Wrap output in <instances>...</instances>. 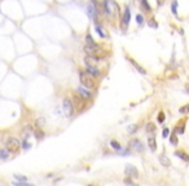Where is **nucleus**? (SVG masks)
<instances>
[{
	"label": "nucleus",
	"mask_w": 189,
	"mask_h": 186,
	"mask_svg": "<svg viewBox=\"0 0 189 186\" xmlns=\"http://www.w3.org/2000/svg\"><path fill=\"white\" fill-rule=\"evenodd\" d=\"M117 9H118V5L113 0H104L102 1V11L108 17H113L115 14Z\"/></svg>",
	"instance_id": "1"
},
{
	"label": "nucleus",
	"mask_w": 189,
	"mask_h": 186,
	"mask_svg": "<svg viewBox=\"0 0 189 186\" xmlns=\"http://www.w3.org/2000/svg\"><path fill=\"white\" fill-rule=\"evenodd\" d=\"M79 79H80V83L83 84L86 88L88 89H93L95 87H96V83H95V79L92 78V75H90V74L84 73V71H82V73L79 74Z\"/></svg>",
	"instance_id": "2"
},
{
	"label": "nucleus",
	"mask_w": 189,
	"mask_h": 186,
	"mask_svg": "<svg viewBox=\"0 0 189 186\" xmlns=\"http://www.w3.org/2000/svg\"><path fill=\"white\" fill-rule=\"evenodd\" d=\"M5 147L8 149V151H9L11 154H16L18 150H20L21 144H20V141H18L17 138L9 137V138L7 140V142H5Z\"/></svg>",
	"instance_id": "3"
},
{
	"label": "nucleus",
	"mask_w": 189,
	"mask_h": 186,
	"mask_svg": "<svg viewBox=\"0 0 189 186\" xmlns=\"http://www.w3.org/2000/svg\"><path fill=\"white\" fill-rule=\"evenodd\" d=\"M62 110H64V114L68 118H70L74 113V105L71 104V101L69 98H64L62 101Z\"/></svg>",
	"instance_id": "4"
},
{
	"label": "nucleus",
	"mask_w": 189,
	"mask_h": 186,
	"mask_svg": "<svg viewBox=\"0 0 189 186\" xmlns=\"http://www.w3.org/2000/svg\"><path fill=\"white\" fill-rule=\"evenodd\" d=\"M83 51L86 52L88 56H97L99 52H101V49L99 48V45H90V44H86L83 46Z\"/></svg>",
	"instance_id": "5"
},
{
	"label": "nucleus",
	"mask_w": 189,
	"mask_h": 186,
	"mask_svg": "<svg viewBox=\"0 0 189 186\" xmlns=\"http://www.w3.org/2000/svg\"><path fill=\"white\" fill-rule=\"evenodd\" d=\"M73 102H74V106L78 108V110H83L84 107V98H82L79 96V93H73Z\"/></svg>",
	"instance_id": "6"
},
{
	"label": "nucleus",
	"mask_w": 189,
	"mask_h": 186,
	"mask_svg": "<svg viewBox=\"0 0 189 186\" xmlns=\"http://www.w3.org/2000/svg\"><path fill=\"white\" fill-rule=\"evenodd\" d=\"M130 20H131V12H130V8L126 7V8H124V13H123V18H122V29H123V30H127L128 23H130Z\"/></svg>",
	"instance_id": "7"
},
{
	"label": "nucleus",
	"mask_w": 189,
	"mask_h": 186,
	"mask_svg": "<svg viewBox=\"0 0 189 186\" xmlns=\"http://www.w3.org/2000/svg\"><path fill=\"white\" fill-rule=\"evenodd\" d=\"M130 149H132L134 151H143L144 150V145L141 144V141L140 140H137V138H134V140H131L130 141Z\"/></svg>",
	"instance_id": "8"
},
{
	"label": "nucleus",
	"mask_w": 189,
	"mask_h": 186,
	"mask_svg": "<svg viewBox=\"0 0 189 186\" xmlns=\"http://www.w3.org/2000/svg\"><path fill=\"white\" fill-rule=\"evenodd\" d=\"M78 93H79V96H80L82 98H84V100H88V98L92 97V93L88 91V88H86L84 85L78 88Z\"/></svg>",
	"instance_id": "9"
},
{
	"label": "nucleus",
	"mask_w": 189,
	"mask_h": 186,
	"mask_svg": "<svg viewBox=\"0 0 189 186\" xmlns=\"http://www.w3.org/2000/svg\"><path fill=\"white\" fill-rule=\"evenodd\" d=\"M124 173H126V176H128V177H137L139 176V170L135 168L134 166H127L126 167Z\"/></svg>",
	"instance_id": "10"
},
{
	"label": "nucleus",
	"mask_w": 189,
	"mask_h": 186,
	"mask_svg": "<svg viewBox=\"0 0 189 186\" xmlns=\"http://www.w3.org/2000/svg\"><path fill=\"white\" fill-rule=\"evenodd\" d=\"M84 62H86L87 66H96L97 62H99V57H97V56H88L87 54Z\"/></svg>",
	"instance_id": "11"
},
{
	"label": "nucleus",
	"mask_w": 189,
	"mask_h": 186,
	"mask_svg": "<svg viewBox=\"0 0 189 186\" xmlns=\"http://www.w3.org/2000/svg\"><path fill=\"white\" fill-rule=\"evenodd\" d=\"M87 73L90 74V75H92V76H100L101 71L97 69L96 66H87Z\"/></svg>",
	"instance_id": "12"
},
{
	"label": "nucleus",
	"mask_w": 189,
	"mask_h": 186,
	"mask_svg": "<svg viewBox=\"0 0 189 186\" xmlns=\"http://www.w3.org/2000/svg\"><path fill=\"white\" fill-rule=\"evenodd\" d=\"M148 146H149V149L152 151H156V149H157V141H156V138H154L153 136H150V137L148 138Z\"/></svg>",
	"instance_id": "13"
},
{
	"label": "nucleus",
	"mask_w": 189,
	"mask_h": 186,
	"mask_svg": "<svg viewBox=\"0 0 189 186\" xmlns=\"http://www.w3.org/2000/svg\"><path fill=\"white\" fill-rule=\"evenodd\" d=\"M159 163L162 164L163 167H170L171 166V160H170L166 155H159Z\"/></svg>",
	"instance_id": "14"
},
{
	"label": "nucleus",
	"mask_w": 189,
	"mask_h": 186,
	"mask_svg": "<svg viewBox=\"0 0 189 186\" xmlns=\"http://www.w3.org/2000/svg\"><path fill=\"white\" fill-rule=\"evenodd\" d=\"M145 129H146V133L153 135V133H156V131H157V127H156V124H154V123H148L146 127H145Z\"/></svg>",
	"instance_id": "15"
},
{
	"label": "nucleus",
	"mask_w": 189,
	"mask_h": 186,
	"mask_svg": "<svg viewBox=\"0 0 189 186\" xmlns=\"http://www.w3.org/2000/svg\"><path fill=\"white\" fill-rule=\"evenodd\" d=\"M9 151H8V149L5 147V149H1L0 150V159L1 160H5V159H8V156H9Z\"/></svg>",
	"instance_id": "16"
},
{
	"label": "nucleus",
	"mask_w": 189,
	"mask_h": 186,
	"mask_svg": "<svg viewBox=\"0 0 189 186\" xmlns=\"http://www.w3.org/2000/svg\"><path fill=\"white\" fill-rule=\"evenodd\" d=\"M44 124H45V118H44V116H39L35 120V125L38 127V128H42Z\"/></svg>",
	"instance_id": "17"
},
{
	"label": "nucleus",
	"mask_w": 189,
	"mask_h": 186,
	"mask_svg": "<svg viewBox=\"0 0 189 186\" xmlns=\"http://www.w3.org/2000/svg\"><path fill=\"white\" fill-rule=\"evenodd\" d=\"M175 155H176V156H179V158H181V159L185 160V162H189V155L185 154V153H183V151H176Z\"/></svg>",
	"instance_id": "18"
},
{
	"label": "nucleus",
	"mask_w": 189,
	"mask_h": 186,
	"mask_svg": "<svg viewBox=\"0 0 189 186\" xmlns=\"http://www.w3.org/2000/svg\"><path fill=\"white\" fill-rule=\"evenodd\" d=\"M34 136H35V138L36 140H43L44 138V132L42 131V129H35V131H34Z\"/></svg>",
	"instance_id": "19"
},
{
	"label": "nucleus",
	"mask_w": 189,
	"mask_h": 186,
	"mask_svg": "<svg viewBox=\"0 0 189 186\" xmlns=\"http://www.w3.org/2000/svg\"><path fill=\"white\" fill-rule=\"evenodd\" d=\"M130 61H131V63L134 65V66L136 67V69H137L139 71H140V74H144V75H145V74H146V70H145V69H143V67H141L140 65H139V63H136V62H135L134 60H131V58H130Z\"/></svg>",
	"instance_id": "20"
},
{
	"label": "nucleus",
	"mask_w": 189,
	"mask_h": 186,
	"mask_svg": "<svg viewBox=\"0 0 189 186\" xmlns=\"http://www.w3.org/2000/svg\"><path fill=\"white\" fill-rule=\"evenodd\" d=\"M86 42H87V44H90V45H96V43H95V40L92 39V36H91L90 34L86 35Z\"/></svg>",
	"instance_id": "21"
},
{
	"label": "nucleus",
	"mask_w": 189,
	"mask_h": 186,
	"mask_svg": "<svg viewBox=\"0 0 189 186\" xmlns=\"http://www.w3.org/2000/svg\"><path fill=\"white\" fill-rule=\"evenodd\" d=\"M110 145H112V147H113V149H115V150H118V151L122 149L118 141H112V142H110Z\"/></svg>",
	"instance_id": "22"
},
{
	"label": "nucleus",
	"mask_w": 189,
	"mask_h": 186,
	"mask_svg": "<svg viewBox=\"0 0 189 186\" xmlns=\"http://www.w3.org/2000/svg\"><path fill=\"white\" fill-rule=\"evenodd\" d=\"M141 4H143V7L146 9V12H150V11H152V8H150L149 3H148V0H141Z\"/></svg>",
	"instance_id": "23"
},
{
	"label": "nucleus",
	"mask_w": 189,
	"mask_h": 186,
	"mask_svg": "<svg viewBox=\"0 0 189 186\" xmlns=\"http://www.w3.org/2000/svg\"><path fill=\"white\" fill-rule=\"evenodd\" d=\"M170 142H171V145L176 146V145L179 144V140H178V137H176V136H171V137H170Z\"/></svg>",
	"instance_id": "24"
},
{
	"label": "nucleus",
	"mask_w": 189,
	"mask_h": 186,
	"mask_svg": "<svg viewBox=\"0 0 189 186\" xmlns=\"http://www.w3.org/2000/svg\"><path fill=\"white\" fill-rule=\"evenodd\" d=\"M96 31H97V34H99V35L101 36V38H105V34L102 32L101 27H100V26H99V25H97V23H96Z\"/></svg>",
	"instance_id": "25"
},
{
	"label": "nucleus",
	"mask_w": 189,
	"mask_h": 186,
	"mask_svg": "<svg viewBox=\"0 0 189 186\" xmlns=\"http://www.w3.org/2000/svg\"><path fill=\"white\" fill-rule=\"evenodd\" d=\"M158 122H159V123H163V122H165V113H159V115H158Z\"/></svg>",
	"instance_id": "26"
},
{
	"label": "nucleus",
	"mask_w": 189,
	"mask_h": 186,
	"mask_svg": "<svg viewBox=\"0 0 189 186\" xmlns=\"http://www.w3.org/2000/svg\"><path fill=\"white\" fill-rule=\"evenodd\" d=\"M136 21H137V23H139V25L143 23V21H144L143 16H141V14H137V16H136Z\"/></svg>",
	"instance_id": "27"
},
{
	"label": "nucleus",
	"mask_w": 189,
	"mask_h": 186,
	"mask_svg": "<svg viewBox=\"0 0 189 186\" xmlns=\"http://www.w3.org/2000/svg\"><path fill=\"white\" fill-rule=\"evenodd\" d=\"M148 25H149L150 27H158V25L154 22V20H149V22H148Z\"/></svg>",
	"instance_id": "28"
},
{
	"label": "nucleus",
	"mask_w": 189,
	"mask_h": 186,
	"mask_svg": "<svg viewBox=\"0 0 189 186\" xmlns=\"http://www.w3.org/2000/svg\"><path fill=\"white\" fill-rule=\"evenodd\" d=\"M180 113L181 114H184V113H189V106L187 105V106H184V107H181L180 108Z\"/></svg>",
	"instance_id": "29"
},
{
	"label": "nucleus",
	"mask_w": 189,
	"mask_h": 186,
	"mask_svg": "<svg viewBox=\"0 0 189 186\" xmlns=\"http://www.w3.org/2000/svg\"><path fill=\"white\" fill-rule=\"evenodd\" d=\"M170 135V129L168 128H165V129H163V137H167V136Z\"/></svg>",
	"instance_id": "30"
},
{
	"label": "nucleus",
	"mask_w": 189,
	"mask_h": 186,
	"mask_svg": "<svg viewBox=\"0 0 189 186\" xmlns=\"http://www.w3.org/2000/svg\"><path fill=\"white\" fill-rule=\"evenodd\" d=\"M14 177L17 180H21V181H26V177L25 176H20V175H14Z\"/></svg>",
	"instance_id": "31"
},
{
	"label": "nucleus",
	"mask_w": 189,
	"mask_h": 186,
	"mask_svg": "<svg viewBox=\"0 0 189 186\" xmlns=\"http://www.w3.org/2000/svg\"><path fill=\"white\" fill-rule=\"evenodd\" d=\"M124 184H131V185H134V181H132L130 177H127V178H124Z\"/></svg>",
	"instance_id": "32"
},
{
	"label": "nucleus",
	"mask_w": 189,
	"mask_h": 186,
	"mask_svg": "<svg viewBox=\"0 0 189 186\" xmlns=\"http://www.w3.org/2000/svg\"><path fill=\"white\" fill-rule=\"evenodd\" d=\"M172 13L176 14V1L172 3Z\"/></svg>",
	"instance_id": "33"
},
{
	"label": "nucleus",
	"mask_w": 189,
	"mask_h": 186,
	"mask_svg": "<svg viewBox=\"0 0 189 186\" xmlns=\"http://www.w3.org/2000/svg\"><path fill=\"white\" fill-rule=\"evenodd\" d=\"M157 1H158V4H162V3L165 1V0H157Z\"/></svg>",
	"instance_id": "34"
}]
</instances>
